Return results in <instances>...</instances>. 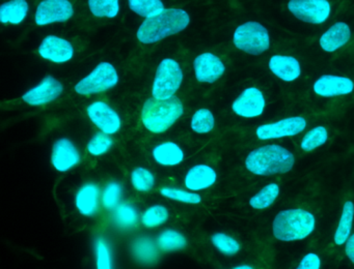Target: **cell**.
<instances>
[{"mask_svg":"<svg viewBox=\"0 0 354 269\" xmlns=\"http://www.w3.org/2000/svg\"><path fill=\"white\" fill-rule=\"evenodd\" d=\"M123 192V186L120 182H109L101 194V204L106 210H115L121 204Z\"/></svg>","mask_w":354,"mask_h":269,"instance_id":"obj_38","label":"cell"},{"mask_svg":"<svg viewBox=\"0 0 354 269\" xmlns=\"http://www.w3.org/2000/svg\"><path fill=\"white\" fill-rule=\"evenodd\" d=\"M233 269H254V267L250 266L248 264H240L237 265V266L234 267Z\"/></svg>","mask_w":354,"mask_h":269,"instance_id":"obj_42","label":"cell"},{"mask_svg":"<svg viewBox=\"0 0 354 269\" xmlns=\"http://www.w3.org/2000/svg\"><path fill=\"white\" fill-rule=\"evenodd\" d=\"M38 53L43 59L53 63L62 64L69 62L75 54L71 41L57 35H47L41 41Z\"/></svg>","mask_w":354,"mask_h":269,"instance_id":"obj_15","label":"cell"},{"mask_svg":"<svg viewBox=\"0 0 354 269\" xmlns=\"http://www.w3.org/2000/svg\"><path fill=\"white\" fill-rule=\"evenodd\" d=\"M189 24V14L183 8H165L156 16L145 19L136 31V37L145 45H152L182 32Z\"/></svg>","mask_w":354,"mask_h":269,"instance_id":"obj_1","label":"cell"},{"mask_svg":"<svg viewBox=\"0 0 354 269\" xmlns=\"http://www.w3.org/2000/svg\"><path fill=\"white\" fill-rule=\"evenodd\" d=\"M161 196L175 202L188 205H198L202 203V196L198 192H192L187 188H176V186H162L159 190Z\"/></svg>","mask_w":354,"mask_h":269,"instance_id":"obj_30","label":"cell"},{"mask_svg":"<svg viewBox=\"0 0 354 269\" xmlns=\"http://www.w3.org/2000/svg\"><path fill=\"white\" fill-rule=\"evenodd\" d=\"M184 113V106L177 97L169 99H147L140 112L142 126L152 134L169 130Z\"/></svg>","mask_w":354,"mask_h":269,"instance_id":"obj_4","label":"cell"},{"mask_svg":"<svg viewBox=\"0 0 354 269\" xmlns=\"http://www.w3.org/2000/svg\"><path fill=\"white\" fill-rule=\"evenodd\" d=\"M74 6L70 0H42L35 14L38 26L64 23L73 17Z\"/></svg>","mask_w":354,"mask_h":269,"instance_id":"obj_10","label":"cell"},{"mask_svg":"<svg viewBox=\"0 0 354 269\" xmlns=\"http://www.w3.org/2000/svg\"><path fill=\"white\" fill-rule=\"evenodd\" d=\"M119 74L113 63L102 61L88 76L78 81L74 91L80 95L98 94L106 92L119 83Z\"/></svg>","mask_w":354,"mask_h":269,"instance_id":"obj_7","label":"cell"},{"mask_svg":"<svg viewBox=\"0 0 354 269\" xmlns=\"http://www.w3.org/2000/svg\"><path fill=\"white\" fill-rule=\"evenodd\" d=\"M132 257L140 265L152 266L156 264L160 256V250L156 240L149 236H138L132 241L130 246Z\"/></svg>","mask_w":354,"mask_h":269,"instance_id":"obj_22","label":"cell"},{"mask_svg":"<svg viewBox=\"0 0 354 269\" xmlns=\"http://www.w3.org/2000/svg\"><path fill=\"white\" fill-rule=\"evenodd\" d=\"M82 161V155L73 141L59 138L53 143L50 163L59 173H67L77 167Z\"/></svg>","mask_w":354,"mask_h":269,"instance_id":"obj_14","label":"cell"},{"mask_svg":"<svg viewBox=\"0 0 354 269\" xmlns=\"http://www.w3.org/2000/svg\"><path fill=\"white\" fill-rule=\"evenodd\" d=\"M183 80V70L179 62L173 58H165L157 66L152 84V97L169 99L176 97Z\"/></svg>","mask_w":354,"mask_h":269,"instance_id":"obj_6","label":"cell"},{"mask_svg":"<svg viewBox=\"0 0 354 269\" xmlns=\"http://www.w3.org/2000/svg\"><path fill=\"white\" fill-rule=\"evenodd\" d=\"M169 219V211L162 204H153L147 207L140 215V223L147 229H156L165 225Z\"/></svg>","mask_w":354,"mask_h":269,"instance_id":"obj_29","label":"cell"},{"mask_svg":"<svg viewBox=\"0 0 354 269\" xmlns=\"http://www.w3.org/2000/svg\"><path fill=\"white\" fill-rule=\"evenodd\" d=\"M313 90L321 97H342L348 95L354 91V82L348 77L337 74H322L319 77L314 84Z\"/></svg>","mask_w":354,"mask_h":269,"instance_id":"obj_17","label":"cell"},{"mask_svg":"<svg viewBox=\"0 0 354 269\" xmlns=\"http://www.w3.org/2000/svg\"><path fill=\"white\" fill-rule=\"evenodd\" d=\"M217 178L216 170L212 166L196 163L186 172L183 183L187 190L198 192L212 188L216 183Z\"/></svg>","mask_w":354,"mask_h":269,"instance_id":"obj_19","label":"cell"},{"mask_svg":"<svg viewBox=\"0 0 354 269\" xmlns=\"http://www.w3.org/2000/svg\"><path fill=\"white\" fill-rule=\"evenodd\" d=\"M212 246L225 256L232 257L241 250V244L233 236L223 232H216L210 238Z\"/></svg>","mask_w":354,"mask_h":269,"instance_id":"obj_33","label":"cell"},{"mask_svg":"<svg viewBox=\"0 0 354 269\" xmlns=\"http://www.w3.org/2000/svg\"><path fill=\"white\" fill-rule=\"evenodd\" d=\"M351 34V28L347 23L337 22L321 35L319 45L326 53H333L349 43Z\"/></svg>","mask_w":354,"mask_h":269,"instance_id":"obj_21","label":"cell"},{"mask_svg":"<svg viewBox=\"0 0 354 269\" xmlns=\"http://www.w3.org/2000/svg\"><path fill=\"white\" fill-rule=\"evenodd\" d=\"M215 128L214 114L207 108L196 110L190 119V128L198 134H206L212 132Z\"/></svg>","mask_w":354,"mask_h":269,"instance_id":"obj_32","label":"cell"},{"mask_svg":"<svg viewBox=\"0 0 354 269\" xmlns=\"http://www.w3.org/2000/svg\"><path fill=\"white\" fill-rule=\"evenodd\" d=\"M63 92V83L51 74H47L37 86L32 87L24 93L21 99L28 105L41 107V106L53 103L55 99H59Z\"/></svg>","mask_w":354,"mask_h":269,"instance_id":"obj_13","label":"cell"},{"mask_svg":"<svg viewBox=\"0 0 354 269\" xmlns=\"http://www.w3.org/2000/svg\"><path fill=\"white\" fill-rule=\"evenodd\" d=\"M353 223L354 203L348 200L344 203L339 223H337L335 234H333V242H335V246H345L346 241L351 236Z\"/></svg>","mask_w":354,"mask_h":269,"instance_id":"obj_25","label":"cell"},{"mask_svg":"<svg viewBox=\"0 0 354 269\" xmlns=\"http://www.w3.org/2000/svg\"><path fill=\"white\" fill-rule=\"evenodd\" d=\"M287 8L296 19L313 25L323 24L331 14L328 0H289Z\"/></svg>","mask_w":354,"mask_h":269,"instance_id":"obj_8","label":"cell"},{"mask_svg":"<svg viewBox=\"0 0 354 269\" xmlns=\"http://www.w3.org/2000/svg\"><path fill=\"white\" fill-rule=\"evenodd\" d=\"M345 254L347 258L354 264V233L345 243Z\"/></svg>","mask_w":354,"mask_h":269,"instance_id":"obj_41","label":"cell"},{"mask_svg":"<svg viewBox=\"0 0 354 269\" xmlns=\"http://www.w3.org/2000/svg\"><path fill=\"white\" fill-rule=\"evenodd\" d=\"M268 68L277 78L283 82H294L301 76L299 60L294 56L275 54L269 59Z\"/></svg>","mask_w":354,"mask_h":269,"instance_id":"obj_20","label":"cell"},{"mask_svg":"<svg viewBox=\"0 0 354 269\" xmlns=\"http://www.w3.org/2000/svg\"><path fill=\"white\" fill-rule=\"evenodd\" d=\"M30 6L26 0H10L0 6V22L20 25L28 17Z\"/></svg>","mask_w":354,"mask_h":269,"instance_id":"obj_24","label":"cell"},{"mask_svg":"<svg viewBox=\"0 0 354 269\" xmlns=\"http://www.w3.org/2000/svg\"><path fill=\"white\" fill-rule=\"evenodd\" d=\"M281 194V188L277 182H270L263 186L254 196L250 197L248 204L256 210H264L269 208L277 200Z\"/></svg>","mask_w":354,"mask_h":269,"instance_id":"obj_28","label":"cell"},{"mask_svg":"<svg viewBox=\"0 0 354 269\" xmlns=\"http://www.w3.org/2000/svg\"><path fill=\"white\" fill-rule=\"evenodd\" d=\"M101 194L100 188L95 182L82 184L74 196V205L78 212L84 217H95L100 208Z\"/></svg>","mask_w":354,"mask_h":269,"instance_id":"obj_18","label":"cell"},{"mask_svg":"<svg viewBox=\"0 0 354 269\" xmlns=\"http://www.w3.org/2000/svg\"><path fill=\"white\" fill-rule=\"evenodd\" d=\"M270 41L268 29L256 21L243 23L234 31V46L250 55L258 56L268 51Z\"/></svg>","mask_w":354,"mask_h":269,"instance_id":"obj_5","label":"cell"},{"mask_svg":"<svg viewBox=\"0 0 354 269\" xmlns=\"http://www.w3.org/2000/svg\"><path fill=\"white\" fill-rule=\"evenodd\" d=\"M86 114L100 132L113 136L121 130V116L105 101H96L90 103L86 108Z\"/></svg>","mask_w":354,"mask_h":269,"instance_id":"obj_12","label":"cell"},{"mask_svg":"<svg viewBox=\"0 0 354 269\" xmlns=\"http://www.w3.org/2000/svg\"><path fill=\"white\" fill-rule=\"evenodd\" d=\"M194 70L198 82L213 84L225 74V66L218 56L205 52L194 58Z\"/></svg>","mask_w":354,"mask_h":269,"instance_id":"obj_16","label":"cell"},{"mask_svg":"<svg viewBox=\"0 0 354 269\" xmlns=\"http://www.w3.org/2000/svg\"><path fill=\"white\" fill-rule=\"evenodd\" d=\"M152 157L157 165L162 167H176L183 163L185 152L177 143L165 141L154 146L152 149Z\"/></svg>","mask_w":354,"mask_h":269,"instance_id":"obj_23","label":"cell"},{"mask_svg":"<svg viewBox=\"0 0 354 269\" xmlns=\"http://www.w3.org/2000/svg\"><path fill=\"white\" fill-rule=\"evenodd\" d=\"M315 229L316 217L306 209H283L277 213L272 221L273 236L283 242L306 239Z\"/></svg>","mask_w":354,"mask_h":269,"instance_id":"obj_3","label":"cell"},{"mask_svg":"<svg viewBox=\"0 0 354 269\" xmlns=\"http://www.w3.org/2000/svg\"><path fill=\"white\" fill-rule=\"evenodd\" d=\"M113 223L121 230H130L138 225L140 221L138 208L131 203L122 202L113 210Z\"/></svg>","mask_w":354,"mask_h":269,"instance_id":"obj_27","label":"cell"},{"mask_svg":"<svg viewBox=\"0 0 354 269\" xmlns=\"http://www.w3.org/2000/svg\"><path fill=\"white\" fill-rule=\"evenodd\" d=\"M322 261L316 252H308L300 260L299 264L295 269H321Z\"/></svg>","mask_w":354,"mask_h":269,"instance_id":"obj_40","label":"cell"},{"mask_svg":"<svg viewBox=\"0 0 354 269\" xmlns=\"http://www.w3.org/2000/svg\"><path fill=\"white\" fill-rule=\"evenodd\" d=\"M88 8L97 18L113 19L120 12V0H88Z\"/></svg>","mask_w":354,"mask_h":269,"instance_id":"obj_35","label":"cell"},{"mask_svg":"<svg viewBox=\"0 0 354 269\" xmlns=\"http://www.w3.org/2000/svg\"><path fill=\"white\" fill-rule=\"evenodd\" d=\"M130 183L138 192H149L156 184V177L148 168L136 167L130 173Z\"/></svg>","mask_w":354,"mask_h":269,"instance_id":"obj_31","label":"cell"},{"mask_svg":"<svg viewBox=\"0 0 354 269\" xmlns=\"http://www.w3.org/2000/svg\"><path fill=\"white\" fill-rule=\"evenodd\" d=\"M113 139L111 134L98 132L90 139L86 144V151L92 157H102L109 152L113 146Z\"/></svg>","mask_w":354,"mask_h":269,"instance_id":"obj_39","label":"cell"},{"mask_svg":"<svg viewBox=\"0 0 354 269\" xmlns=\"http://www.w3.org/2000/svg\"><path fill=\"white\" fill-rule=\"evenodd\" d=\"M95 260L96 269H113V252L111 244L102 236L95 240Z\"/></svg>","mask_w":354,"mask_h":269,"instance_id":"obj_36","label":"cell"},{"mask_svg":"<svg viewBox=\"0 0 354 269\" xmlns=\"http://www.w3.org/2000/svg\"><path fill=\"white\" fill-rule=\"evenodd\" d=\"M130 10L138 16L151 18L165 10L162 0H128Z\"/></svg>","mask_w":354,"mask_h":269,"instance_id":"obj_37","label":"cell"},{"mask_svg":"<svg viewBox=\"0 0 354 269\" xmlns=\"http://www.w3.org/2000/svg\"><path fill=\"white\" fill-rule=\"evenodd\" d=\"M306 118L302 116H291L270 123L261 124L257 128L256 136L259 140H275L289 138L301 134L306 128Z\"/></svg>","mask_w":354,"mask_h":269,"instance_id":"obj_9","label":"cell"},{"mask_svg":"<svg viewBox=\"0 0 354 269\" xmlns=\"http://www.w3.org/2000/svg\"><path fill=\"white\" fill-rule=\"evenodd\" d=\"M155 240H156L159 250L165 252H174L184 250L188 244L186 236L182 232L173 229V228L162 230Z\"/></svg>","mask_w":354,"mask_h":269,"instance_id":"obj_26","label":"cell"},{"mask_svg":"<svg viewBox=\"0 0 354 269\" xmlns=\"http://www.w3.org/2000/svg\"><path fill=\"white\" fill-rule=\"evenodd\" d=\"M246 170L254 175L272 176L289 173L295 165L293 153L279 144H267L248 153Z\"/></svg>","mask_w":354,"mask_h":269,"instance_id":"obj_2","label":"cell"},{"mask_svg":"<svg viewBox=\"0 0 354 269\" xmlns=\"http://www.w3.org/2000/svg\"><path fill=\"white\" fill-rule=\"evenodd\" d=\"M328 130L325 126H317L306 132L300 142V148L306 152L316 150L328 141Z\"/></svg>","mask_w":354,"mask_h":269,"instance_id":"obj_34","label":"cell"},{"mask_svg":"<svg viewBox=\"0 0 354 269\" xmlns=\"http://www.w3.org/2000/svg\"><path fill=\"white\" fill-rule=\"evenodd\" d=\"M266 109L264 93L257 87L244 89L232 103V111L245 119L260 117Z\"/></svg>","mask_w":354,"mask_h":269,"instance_id":"obj_11","label":"cell"}]
</instances>
